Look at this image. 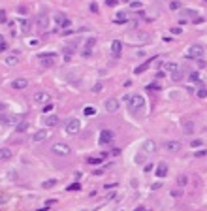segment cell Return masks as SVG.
Segmentation results:
<instances>
[{"instance_id": "6", "label": "cell", "mask_w": 207, "mask_h": 211, "mask_svg": "<svg viewBox=\"0 0 207 211\" xmlns=\"http://www.w3.org/2000/svg\"><path fill=\"white\" fill-rule=\"evenodd\" d=\"M104 106H106V111L108 113H117L119 108H121V102H119L117 98H108Z\"/></svg>"}, {"instance_id": "45", "label": "cell", "mask_w": 207, "mask_h": 211, "mask_svg": "<svg viewBox=\"0 0 207 211\" xmlns=\"http://www.w3.org/2000/svg\"><path fill=\"white\" fill-rule=\"evenodd\" d=\"M130 8H132V9H140L141 4H140V2H134V4H130Z\"/></svg>"}, {"instance_id": "51", "label": "cell", "mask_w": 207, "mask_h": 211, "mask_svg": "<svg viewBox=\"0 0 207 211\" xmlns=\"http://www.w3.org/2000/svg\"><path fill=\"white\" fill-rule=\"evenodd\" d=\"M6 49H8V44H6V42H4V44L0 45V51H6Z\"/></svg>"}, {"instance_id": "11", "label": "cell", "mask_w": 207, "mask_h": 211, "mask_svg": "<svg viewBox=\"0 0 207 211\" xmlns=\"http://www.w3.org/2000/svg\"><path fill=\"white\" fill-rule=\"evenodd\" d=\"M181 141H175V139H170V141H166L164 143V149L166 151H170V153H177V151H181Z\"/></svg>"}, {"instance_id": "41", "label": "cell", "mask_w": 207, "mask_h": 211, "mask_svg": "<svg viewBox=\"0 0 207 211\" xmlns=\"http://www.w3.org/2000/svg\"><path fill=\"white\" fill-rule=\"evenodd\" d=\"M51 109H53V104H51V102H49V104H45V106H43V111H45V113H49Z\"/></svg>"}, {"instance_id": "9", "label": "cell", "mask_w": 207, "mask_h": 211, "mask_svg": "<svg viewBox=\"0 0 207 211\" xmlns=\"http://www.w3.org/2000/svg\"><path fill=\"white\" fill-rule=\"evenodd\" d=\"M49 92H45V90H38L34 92V102L36 104H49Z\"/></svg>"}, {"instance_id": "40", "label": "cell", "mask_w": 207, "mask_h": 211, "mask_svg": "<svg viewBox=\"0 0 207 211\" xmlns=\"http://www.w3.org/2000/svg\"><path fill=\"white\" fill-rule=\"evenodd\" d=\"M81 187H79V183H73V185H68V190H79Z\"/></svg>"}, {"instance_id": "12", "label": "cell", "mask_w": 207, "mask_h": 211, "mask_svg": "<svg viewBox=\"0 0 207 211\" xmlns=\"http://www.w3.org/2000/svg\"><path fill=\"white\" fill-rule=\"evenodd\" d=\"M27 85H28V81H27V79H23V77H17V79L11 81V89H15V90L27 89Z\"/></svg>"}, {"instance_id": "36", "label": "cell", "mask_w": 207, "mask_h": 211, "mask_svg": "<svg viewBox=\"0 0 207 211\" xmlns=\"http://www.w3.org/2000/svg\"><path fill=\"white\" fill-rule=\"evenodd\" d=\"M198 96L200 98H207V87H202V89L198 90Z\"/></svg>"}, {"instance_id": "7", "label": "cell", "mask_w": 207, "mask_h": 211, "mask_svg": "<svg viewBox=\"0 0 207 211\" xmlns=\"http://www.w3.org/2000/svg\"><path fill=\"white\" fill-rule=\"evenodd\" d=\"M203 45H200V44H194V45H190L188 47V57H192V58H202L203 57Z\"/></svg>"}, {"instance_id": "48", "label": "cell", "mask_w": 207, "mask_h": 211, "mask_svg": "<svg viewBox=\"0 0 207 211\" xmlns=\"http://www.w3.org/2000/svg\"><path fill=\"white\" fill-rule=\"evenodd\" d=\"M171 34H181V28L179 27H173V28H171Z\"/></svg>"}, {"instance_id": "19", "label": "cell", "mask_w": 207, "mask_h": 211, "mask_svg": "<svg viewBox=\"0 0 207 211\" xmlns=\"http://www.w3.org/2000/svg\"><path fill=\"white\" fill-rule=\"evenodd\" d=\"M156 175H158V177H166V175H168V164H166V162H160V164H158Z\"/></svg>"}, {"instance_id": "49", "label": "cell", "mask_w": 207, "mask_h": 211, "mask_svg": "<svg viewBox=\"0 0 207 211\" xmlns=\"http://www.w3.org/2000/svg\"><path fill=\"white\" fill-rule=\"evenodd\" d=\"M19 11H21V13H28V9L25 8V6H19Z\"/></svg>"}, {"instance_id": "54", "label": "cell", "mask_w": 207, "mask_h": 211, "mask_svg": "<svg viewBox=\"0 0 207 211\" xmlns=\"http://www.w3.org/2000/svg\"><path fill=\"white\" fill-rule=\"evenodd\" d=\"M2 44H4V36H0V45H2Z\"/></svg>"}, {"instance_id": "52", "label": "cell", "mask_w": 207, "mask_h": 211, "mask_svg": "<svg viewBox=\"0 0 207 211\" xmlns=\"http://www.w3.org/2000/svg\"><path fill=\"white\" fill-rule=\"evenodd\" d=\"M90 9H92V11L96 13V11H98V6H96V4H90Z\"/></svg>"}, {"instance_id": "38", "label": "cell", "mask_w": 207, "mask_h": 211, "mask_svg": "<svg viewBox=\"0 0 207 211\" xmlns=\"http://www.w3.org/2000/svg\"><path fill=\"white\" fill-rule=\"evenodd\" d=\"M83 113H85V115H94L96 109L94 108H85V109H83Z\"/></svg>"}, {"instance_id": "32", "label": "cell", "mask_w": 207, "mask_h": 211, "mask_svg": "<svg viewBox=\"0 0 207 211\" xmlns=\"http://www.w3.org/2000/svg\"><path fill=\"white\" fill-rule=\"evenodd\" d=\"M194 157H198V158H202V157H207V149H198V151H194Z\"/></svg>"}, {"instance_id": "17", "label": "cell", "mask_w": 207, "mask_h": 211, "mask_svg": "<svg viewBox=\"0 0 207 211\" xmlns=\"http://www.w3.org/2000/svg\"><path fill=\"white\" fill-rule=\"evenodd\" d=\"M154 151H156V143H154L153 139L143 141V153H154Z\"/></svg>"}, {"instance_id": "5", "label": "cell", "mask_w": 207, "mask_h": 211, "mask_svg": "<svg viewBox=\"0 0 207 211\" xmlns=\"http://www.w3.org/2000/svg\"><path fill=\"white\" fill-rule=\"evenodd\" d=\"M19 123V117L15 115H6V113H0V125H4V126H17Z\"/></svg>"}, {"instance_id": "39", "label": "cell", "mask_w": 207, "mask_h": 211, "mask_svg": "<svg viewBox=\"0 0 207 211\" xmlns=\"http://www.w3.org/2000/svg\"><path fill=\"white\" fill-rule=\"evenodd\" d=\"M102 87H104V83H100V81H98V83L92 87V92H100V89H102Z\"/></svg>"}, {"instance_id": "34", "label": "cell", "mask_w": 207, "mask_h": 211, "mask_svg": "<svg viewBox=\"0 0 207 211\" xmlns=\"http://www.w3.org/2000/svg\"><path fill=\"white\" fill-rule=\"evenodd\" d=\"M188 79L196 83V81H200V74H198V72H192V74H188Z\"/></svg>"}, {"instance_id": "8", "label": "cell", "mask_w": 207, "mask_h": 211, "mask_svg": "<svg viewBox=\"0 0 207 211\" xmlns=\"http://www.w3.org/2000/svg\"><path fill=\"white\" fill-rule=\"evenodd\" d=\"M55 25H57V27H60V28H68L70 25H72V21H70L66 15L57 13V15H55Z\"/></svg>"}, {"instance_id": "2", "label": "cell", "mask_w": 207, "mask_h": 211, "mask_svg": "<svg viewBox=\"0 0 207 211\" xmlns=\"http://www.w3.org/2000/svg\"><path fill=\"white\" fill-rule=\"evenodd\" d=\"M51 151L55 155H59V157H68V155L72 153V147L68 143H64V141H57V143L51 145Z\"/></svg>"}, {"instance_id": "37", "label": "cell", "mask_w": 207, "mask_h": 211, "mask_svg": "<svg viewBox=\"0 0 207 211\" xmlns=\"http://www.w3.org/2000/svg\"><path fill=\"white\" fill-rule=\"evenodd\" d=\"M170 9H181V2H170Z\"/></svg>"}, {"instance_id": "3", "label": "cell", "mask_w": 207, "mask_h": 211, "mask_svg": "<svg viewBox=\"0 0 207 211\" xmlns=\"http://www.w3.org/2000/svg\"><path fill=\"white\" fill-rule=\"evenodd\" d=\"M113 139H115V132H113V130L106 128V130H102V132H100V138H98L100 145H108V143H111Z\"/></svg>"}, {"instance_id": "46", "label": "cell", "mask_w": 207, "mask_h": 211, "mask_svg": "<svg viewBox=\"0 0 207 211\" xmlns=\"http://www.w3.org/2000/svg\"><path fill=\"white\" fill-rule=\"evenodd\" d=\"M202 145V139H194L192 141V147H200Z\"/></svg>"}, {"instance_id": "24", "label": "cell", "mask_w": 207, "mask_h": 211, "mask_svg": "<svg viewBox=\"0 0 207 211\" xmlns=\"http://www.w3.org/2000/svg\"><path fill=\"white\" fill-rule=\"evenodd\" d=\"M160 68H162V70H164V68H166V70H170L171 74H173V72H177V70H179V66H177L175 62H160Z\"/></svg>"}, {"instance_id": "29", "label": "cell", "mask_w": 207, "mask_h": 211, "mask_svg": "<svg viewBox=\"0 0 207 211\" xmlns=\"http://www.w3.org/2000/svg\"><path fill=\"white\" fill-rule=\"evenodd\" d=\"M94 44H96V38H89V40L85 42V51H90L94 47Z\"/></svg>"}, {"instance_id": "50", "label": "cell", "mask_w": 207, "mask_h": 211, "mask_svg": "<svg viewBox=\"0 0 207 211\" xmlns=\"http://www.w3.org/2000/svg\"><path fill=\"white\" fill-rule=\"evenodd\" d=\"M2 111H6V104L4 102H0V113H2Z\"/></svg>"}, {"instance_id": "25", "label": "cell", "mask_w": 207, "mask_h": 211, "mask_svg": "<svg viewBox=\"0 0 207 211\" xmlns=\"http://www.w3.org/2000/svg\"><path fill=\"white\" fill-rule=\"evenodd\" d=\"M183 130H185L186 134H192L194 132V123L188 121V119H185V121H183Z\"/></svg>"}, {"instance_id": "27", "label": "cell", "mask_w": 207, "mask_h": 211, "mask_svg": "<svg viewBox=\"0 0 207 211\" xmlns=\"http://www.w3.org/2000/svg\"><path fill=\"white\" fill-rule=\"evenodd\" d=\"M41 187L43 189H53V187H57V179H47L41 183Z\"/></svg>"}, {"instance_id": "20", "label": "cell", "mask_w": 207, "mask_h": 211, "mask_svg": "<svg viewBox=\"0 0 207 211\" xmlns=\"http://www.w3.org/2000/svg\"><path fill=\"white\" fill-rule=\"evenodd\" d=\"M17 62H19V53H17V51H15V53H11L8 58H6V64H8V66H15Z\"/></svg>"}, {"instance_id": "10", "label": "cell", "mask_w": 207, "mask_h": 211, "mask_svg": "<svg viewBox=\"0 0 207 211\" xmlns=\"http://www.w3.org/2000/svg\"><path fill=\"white\" fill-rule=\"evenodd\" d=\"M38 58H40L41 66H51V64H53V58H55V53H40Z\"/></svg>"}, {"instance_id": "18", "label": "cell", "mask_w": 207, "mask_h": 211, "mask_svg": "<svg viewBox=\"0 0 207 211\" xmlns=\"http://www.w3.org/2000/svg\"><path fill=\"white\" fill-rule=\"evenodd\" d=\"M43 123H45V126H57L60 121H59V117H57V115H47L43 119Z\"/></svg>"}, {"instance_id": "22", "label": "cell", "mask_w": 207, "mask_h": 211, "mask_svg": "<svg viewBox=\"0 0 207 211\" xmlns=\"http://www.w3.org/2000/svg\"><path fill=\"white\" fill-rule=\"evenodd\" d=\"M27 130H28V123L27 121H19L17 126H15V132H17V134H25Z\"/></svg>"}, {"instance_id": "33", "label": "cell", "mask_w": 207, "mask_h": 211, "mask_svg": "<svg viewBox=\"0 0 207 211\" xmlns=\"http://www.w3.org/2000/svg\"><path fill=\"white\" fill-rule=\"evenodd\" d=\"M171 77H173V81H181V79H183V72H181V70H177V72L171 74Z\"/></svg>"}, {"instance_id": "31", "label": "cell", "mask_w": 207, "mask_h": 211, "mask_svg": "<svg viewBox=\"0 0 207 211\" xmlns=\"http://www.w3.org/2000/svg\"><path fill=\"white\" fill-rule=\"evenodd\" d=\"M124 21H126V13L124 11H119L117 17H115V23H124Z\"/></svg>"}, {"instance_id": "43", "label": "cell", "mask_w": 207, "mask_h": 211, "mask_svg": "<svg viewBox=\"0 0 207 211\" xmlns=\"http://www.w3.org/2000/svg\"><path fill=\"white\" fill-rule=\"evenodd\" d=\"M160 187H162V183H160V181H156V183H153V185H151V189H153V190L160 189Z\"/></svg>"}, {"instance_id": "21", "label": "cell", "mask_w": 207, "mask_h": 211, "mask_svg": "<svg viewBox=\"0 0 207 211\" xmlns=\"http://www.w3.org/2000/svg\"><path fill=\"white\" fill-rule=\"evenodd\" d=\"M149 66H151V60H145V62H141L140 66H138V68L134 70V74L138 76V74H143V72H147V70H149Z\"/></svg>"}, {"instance_id": "13", "label": "cell", "mask_w": 207, "mask_h": 211, "mask_svg": "<svg viewBox=\"0 0 207 211\" xmlns=\"http://www.w3.org/2000/svg\"><path fill=\"white\" fill-rule=\"evenodd\" d=\"M121 49H122L121 40H113V42H111V55H113L115 58L121 57Z\"/></svg>"}, {"instance_id": "23", "label": "cell", "mask_w": 207, "mask_h": 211, "mask_svg": "<svg viewBox=\"0 0 207 211\" xmlns=\"http://www.w3.org/2000/svg\"><path fill=\"white\" fill-rule=\"evenodd\" d=\"M106 157H108L106 153H102L100 157H89V158H87V164H102V160Z\"/></svg>"}, {"instance_id": "16", "label": "cell", "mask_w": 207, "mask_h": 211, "mask_svg": "<svg viewBox=\"0 0 207 211\" xmlns=\"http://www.w3.org/2000/svg\"><path fill=\"white\" fill-rule=\"evenodd\" d=\"M47 25H49V19H47V15H45V13H40V17H38V28H40V30H47Z\"/></svg>"}, {"instance_id": "28", "label": "cell", "mask_w": 207, "mask_h": 211, "mask_svg": "<svg viewBox=\"0 0 207 211\" xmlns=\"http://www.w3.org/2000/svg\"><path fill=\"white\" fill-rule=\"evenodd\" d=\"M21 28L25 34H28L30 32V21H25V19H21Z\"/></svg>"}, {"instance_id": "1", "label": "cell", "mask_w": 207, "mask_h": 211, "mask_svg": "<svg viewBox=\"0 0 207 211\" xmlns=\"http://www.w3.org/2000/svg\"><path fill=\"white\" fill-rule=\"evenodd\" d=\"M128 104H130V113H141L143 111V108H145V98L141 94H134V96H130L128 98Z\"/></svg>"}, {"instance_id": "55", "label": "cell", "mask_w": 207, "mask_h": 211, "mask_svg": "<svg viewBox=\"0 0 207 211\" xmlns=\"http://www.w3.org/2000/svg\"><path fill=\"white\" fill-rule=\"evenodd\" d=\"M40 211H47V209H45V207H43V209H40Z\"/></svg>"}, {"instance_id": "15", "label": "cell", "mask_w": 207, "mask_h": 211, "mask_svg": "<svg viewBox=\"0 0 207 211\" xmlns=\"http://www.w3.org/2000/svg\"><path fill=\"white\" fill-rule=\"evenodd\" d=\"M11 157H13V151H11L9 147H0V162L9 160Z\"/></svg>"}, {"instance_id": "47", "label": "cell", "mask_w": 207, "mask_h": 211, "mask_svg": "<svg viewBox=\"0 0 207 211\" xmlns=\"http://www.w3.org/2000/svg\"><path fill=\"white\" fill-rule=\"evenodd\" d=\"M111 155H113V157H119V155H121V149H113V151H111Z\"/></svg>"}, {"instance_id": "14", "label": "cell", "mask_w": 207, "mask_h": 211, "mask_svg": "<svg viewBox=\"0 0 207 211\" xmlns=\"http://www.w3.org/2000/svg\"><path fill=\"white\" fill-rule=\"evenodd\" d=\"M47 138H49V132H47V130H38L36 134L32 136V141H36V143H40V141H45Z\"/></svg>"}, {"instance_id": "53", "label": "cell", "mask_w": 207, "mask_h": 211, "mask_svg": "<svg viewBox=\"0 0 207 211\" xmlns=\"http://www.w3.org/2000/svg\"><path fill=\"white\" fill-rule=\"evenodd\" d=\"M136 211H147V209H145V207H138V209H136Z\"/></svg>"}, {"instance_id": "35", "label": "cell", "mask_w": 207, "mask_h": 211, "mask_svg": "<svg viewBox=\"0 0 207 211\" xmlns=\"http://www.w3.org/2000/svg\"><path fill=\"white\" fill-rule=\"evenodd\" d=\"M171 196H173V198H181V196H183V190H181V189H173V190H171Z\"/></svg>"}, {"instance_id": "30", "label": "cell", "mask_w": 207, "mask_h": 211, "mask_svg": "<svg viewBox=\"0 0 207 211\" xmlns=\"http://www.w3.org/2000/svg\"><path fill=\"white\" fill-rule=\"evenodd\" d=\"M62 53H64V60L68 62V60H70V55L73 53V47H64V49H62Z\"/></svg>"}, {"instance_id": "26", "label": "cell", "mask_w": 207, "mask_h": 211, "mask_svg": "<svg viewBox=\"0 0 207 211\" xmlns=\"http://www.w3.org/2000/svg\"><path fill=\"white\" fill-rule=\"evenodd\" d=\"M186 183H188V175L181 173L179 177H177V187H179V189H183V187H186Z\"/></svg>"}, {"instance_id": "42", "label": "cell", "mask_w": 207, "mask_h": 211, "mask_svg": "<svg viewBox=\"0 0 207 211\" xmlns=\"http://www.w3.org/2000/svg\"><path fill=\"white\" fill-rule=\"evenodd\" d=\"M0 23H6V9H0Z\"/></svg>"}, {"instance_id": "4", "label": "cell", "mask_w": 207, "mask_h": 211, "mask_svg": "<svg viewBox=\"0 0 207 211\" xmlns=\"http://www.w3.org/2000/svg\"><path fill=\"white\" fill-rule=\"evenodd\" d=\"M79 128H81V123L77 121V119H68L66 125H64V130H66L68 134H77Z\"/></svg>"}, {"instance_id": "44", "label": "cell", "mask_w": 207, "mask_h": 211, "mask_svg": "<svg viewBox=\"0 0 207 211\" xmlns=\"http://www.w3.org/2000/svg\"><path fill=\"white\" fill-rule=\"evenodd\" d=\"M153 166H154V164H145V166H143V171H145V173H147V171H151V170H153Z\"/></svg>"}]
</instances>
